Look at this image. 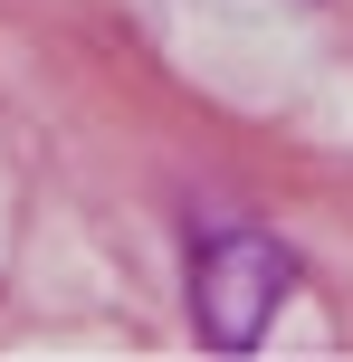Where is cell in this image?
Returning a JSON list of instances; mask_svg holds the SVG:
<instances>
[{
	"label": "cell",
	"instance_id": "1",
	"mask_svg": "<svg viewBox=\"0 0 353 362\" xmlns=\"http://www.w3.org/2000/svg\"><path fill=\"white\" fill-rule=\"evenodd\" d=\"M287 286H296V257H287L267 229L201 238V257H191V325H201V344L248 353L267 334V315L287 305Z\"/></svg>",
	"mask_w": 353,
	"mask_h": 362
}]
</instances>
